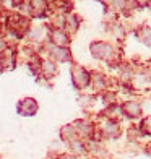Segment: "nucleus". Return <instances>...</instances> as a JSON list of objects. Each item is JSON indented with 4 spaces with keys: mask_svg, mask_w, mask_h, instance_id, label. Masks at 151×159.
Returning a JSON list of instances; mask_svg holds the SVG:
<instances>
[{
    "mask_svg": "<svg viewBox=\"0 0 151 159\" xmlns=\"http://www.w3.org/2000/svg\"><path fill=\"white\" fill-rule=\"evenodd\" d=\"M145 34H146V38H145V42L148 46H151V30H146L145 31Z\"/></svg>",
    "mask_w": 151,
    "mask_h": 159,
    "instance_id": "obj_4",
    "label": "nucleus"
},
{
    "mask_svg": "<svg viewBox=\"0 0 151 159\" xmlns=\"http://www.w3.org/2000/svg\"><path fill=\"white\" fill-rule=\"evenodd\" d=\"M2 49H5V44H3L2 41H0V50H2Z\"/></svg>",
    "mask_w": 151,
    "mask_h": 159,
    "instance_id": "obj_6",
    "label": "nucleus"
},
{
    "mask_svg": "<svg viewBox=\"0 0 151 159\" xmlns=\"http://www.w3.org/2000/svg\"><path fill=\"white\" fill-rule=\"evenodd\" d=\"M125 111L128 112V115L135 117V115L140 114V107H138V104H135V102H128V104L125 106Z\"/></svg>",
    "mask_w": 151,
    "mask_h": 159,
    "instance_id": "obj_2",
    "label": "nucleus"
},
{
    "mask_svg": "<svg viewBox=\"0 0 151 159\" xmlns=\"http://www.w3.org/2000/svg\"><path fill=\"white\" fill-rule=\"evenodd\" d=\"M136 2H138L140 5H145V3H148V0H136Z\"/></svg>",
    "mask_w": 151,
    "mask_h": 159,
    "instance_id": "obj_5",
    "label": "nucleus"
},
{
    "mask_svg": "<svg viewBox=\"0 0 151 159\" xmlns=\"http://www.w3.org/2000/svg\"><path fill=\"white\" fill-rule=\"evenodd\" d=\"M20 111L23 112L25 115H31L36 111V102L33 99H25V102L20 106Z\"/></svg>",
    "mask_w": 151,
    "mask_h": 159,
    "instance_id": "obj_1",
    "label": "nucleus"
},
{
    "mask_svg": "<svg viewBox=\"0 0 151 159\" xmlns=\"http://www.w3.org/2000/svg\"><path fill=\"white\" fill-rule=\"evenodd\" d=\"M143 125H145V130H146V132L151 133V117H148V119L145 120V124H143Z\"/></svg>",
    "mask_w": 151,
    "mask_h": 159,
    "instance_id": "obj_3",
    "label": "nucleus"
}]
</instances>
